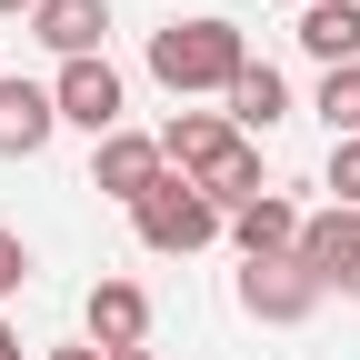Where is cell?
Masks as SVG:
<instances>
[{
    "mask_svg": "<svg viewBox=\"0 0 360 360\" xmlns=\"http://www.w3.org/2000/svg\"><path fill=\"white\" fill-rule=\"evenodd\" d=\"M51 130H60V101L40 80H0V160H30V150H51Z\"/></svg>",
    "mask_w": 360,
    "mask_h": 360,
    "instance_id": "obj_10",
    "label": "cell"
},
{
    "mask_svg": "<svg viewBox=\"0 0 360 360\" xmlns=\"http://www.w3.org/2000/svg\"><path fill=\"white\" fill-rule=\"evenodd\" d=\"M231 240H240V260H281V250H300V210L281 191H260L250 210H231Z\"/></svg>",
    "mask_w": 360,
    "mask_h": 360,
    "instance_id": "obj_11",
    "label": "cell"
},
{
    "mask_svg": "<svg viewBox=\"0 0 360 360\" xmlns=\"http://www.w3.org/2000/svg\"><path fill=\"white\" fill-rule=\"evenodd\" d=\"M240 310H250V321H310V310H321V281L300 270V250L250 260V270H240Z\"/></svg>",
    "mask_w": 360,
    "mask_h": 360,
    "instance_id": "obj_5",
    "label": "cell"
},
{
    "mask_svg": "<svg viewBox=\"0 0 360 360\" xmlns=\"http://www.w3.org/2000/svg\"><path fill=\"white\" fill-rule=\"evenodd\" d=\"M51 360H101V350H90V340H80V350H51Z\"/></svg>",
    "mask_w": 360,
    "mask_h": 360,
    "instance_id": "obj_18",
    "label": "cell"
},
{
    "mask_svg": "<svg viewBox=\"0 0 360 360\" xmlns=\"http://www.w3.org/2000/svg\"><path fill=\"white\" fill-rule=\"evenodd\" d=\"M160 160H170L180 180H191V191H200V200H210L220 220L260 200V150L240 141L231 120H210V110H180V120L160 130Z\"/></svg>",
    "mask_w": 360,
    "mask_h": 360,
    "instance_id": "obj_1",
    "label": "cell"
},
{
    "mask_svg": "<svg viewBox=\"0 0 360 360\" xmlns=\"http://www.w3.org/2000/svg\"><path fill=\"white\" fill-rule=\"evenodd\" d=\"M101 30H110V0H40L30 11V40L60 60H101Z\"/></svg>",
    "mask_w": 360,
    "mask_h": 360,
    "instance_id": "obj_9",
    "label": "cell"
},
{
    "mask_svg": "<svg viewBox=\"0 0 360 360\" xmlns=\"http://www.w3.org/2000/svg\"><path fill=\"white\" fill-rule=\"evenodd\" d=\"M240 70H250L240 20H220V11H200V20H160V30H150V80H160V90H231Z\"/></svg>",
    "mask_w": 360,
    "mask_h": 360,
    "instance_id": "obj_2",
    "label": "cell"
},
{
    "mask_svg": "<svg viewBox=\"0 0 360 360\" xmlns=\"http://www.w3.org/2000/svg\"><path fill=\"white\" fill-rule=\"evenodd\" d=\"M160 141H150V130H110V141L101 150H90V191H110V200H130V210H141L150 191H160Z\"/></svg>",
    "mask_w": 360,
    "mask_h": 360,
    "instance_id": "obj_4",
    "label": "cell"
},
{
    "mask_svg": "<svg viewBox=\"0 0 360 360\" xmlns=\"http://www.w3.org/2000/svg\"><path fill=\"white\" fill-rule=\"evenodd\" d=\"M220 101H231V130L250 141V130H270V120H290V80L270 70V60H250L231 90H220Z\"/></svg>",
    "mask_w": 360,
    "mask_h": 360,
    "instance_id": "obj_13",
    "label": "cell"
},
{
    "mask_svg": "<svg viewBox=\"0 0 360 360\" xmlns=\"http://www.w3.org/2000/svg\"><path fill=\"white\" fill-rule=\"evenodd\" d=\"M330 191L340 210H360V141H330Z\"/></svg>",
    "mask_w": 360,
    "mask_h": 360,
    "instance_id": "obj_15",
    "label": "cell"
},
{
    "mask_svg": "<svg viewBox=\"0 0 360 360\" xmlns=\"http://www.w3.org/2000/svg\"><path fill=\"white\" fill-rule=\"evenodd\" d=\"M300 51L330 60V70H350L360 60V0H310L300 11Z\"/></svg>",
    "mask_w": 360,
    "mask_h": 360,
    "instance_id": "obj_12",
    "label": "cell"
},
{
    "mask_svg": "<svg viewBox=\"0 0 360 360\" xmlns=\"http://www.w3.org/2000/svg\"><path fill=\"white\" fill-rule=\"evenodd\" d=\"M130 220H141V240H150V250H200V240L220 231V210H210V200H200L180 170H160V191L130 210Z\"/></svg>",
    "mask_w": 360,
    "mask_h": 360,
    "instance_id": "obj_3",
    "label": "cell"
},
{
    "mask_svg": "<svg viewBox=\"0 0 360 360\" xmlns=\"http://www.w3.org/2000/svg\"><path fill=\"white\" fill-rule=\"evenodd\" d=\"M110 360H150V350H110Z\"/></svg>",
    "mask_w": 360,
    "mask_h": 360,
    "instance_id": "obj_20",
    "label": "cell"
},
{
    "mask_svg": "<svg viewBox=\"0 0 360 360\" xmlns=\"http://www.w3.org/2000/svg\"><path fill=\"white\" fill-rule=\"evenodd\" d=\"M300 270L321 290H360V210H321V220H300Z\"/></svg>",
    "mask_w": 360,
    "mask_h": 360,
    "instance_id": "obj_6",
    "label": "cell"
},
{
    "mask_svg": "<svg viewBox=\"0 0 360 360\" xmlns=\"http://www.w3.org/2000/svg\"><path fill=\"white\" fill-rule=\"evenodd\" d=\"M11 11H40V0H0V20H11Z\"/></svg>",
    "mask_w": 360,
    "mask_h": 360,
    "instance_id": "obj_19",
    "label": "cell"
},
{
    "mask_svg": "<svg viewBox=\"0 0 360 360\" xmlns=\"http://www.w3.org/2000/svg\"><path fill=\"white\" fill-rule=\"evenodd\" d=\"M20 281H30V250H20V231H0V300H11Z\"/></svg>",
    "mask_w": 360,
    "mask_h": 360,
    "instance_id": "obj_16",
    "label": "cell"
},
{
    "mask_svg": "<svg viewBox=\"0 0 360 360\" xmlns=\"http://www.w3.org/2000/svg\"><path fill=\"white\" fill-rule=\"evenodd\" d=\"M80 321H90V350H101V360H110V350H141V340H150V290H141V281H101Z\"/></svg>",
    "mask_w": 360,
    "mask_h": 360,
    "instance_id": "obj_8",
    "label": "cell"
},
{
    "mask_svg": "<svg viewBox=\"0 0 360 360\" xmlns=\"http://www.w3.org/2000/svg\"><path fill=\"white\" fill-rule=\"evenodd\" d=\"M321 120H330V141H360V60L321 80Z\"/></svg>",
    "mask_w": 360,
    "mask_h": 360,
    "instance_id": "obj_14",
    "label": "cell"
},
{
    "mask_svg": "<svg viewBox=\"0 0 360 360\" xmlns=\"http://www.w3.org/2000/svg\"><path fill=\"white\" fill-rule=\"evenodd\" d=\"M51 101H60V120L90 130V141H110V130H120V70H110V60H60Z\"/></svg>",
    "mask_w": 360,
    "mask_h": 360,
    "instance_id": "obj_7",
    "label": "cell"
},
{
    "mask_svg": "<svg viewBox=\"0 0 360 360\" xmlns=\"http://www.w3.org/2000/svg\"><path fill=\"white\" fill-rule=\"evenodd\" d=\"M0 360H20V330H11V321H0Z\"/></svg>",
    "mask_w": 360,
    "mask_h": 360,
    "instance_id": "obj_17",
    "label": "cell"
}]
</instances>
